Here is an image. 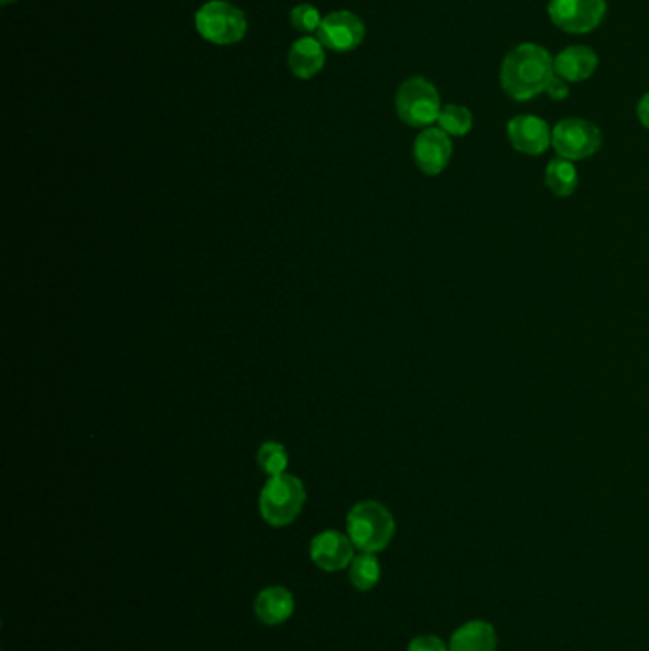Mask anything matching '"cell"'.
<instances>
[{
  "instance_id": "obj_7",
  "label": "cell",
  "mask_w": 649,
  "mask_h": 651,
  "mask_svg": "<svg viewBox=\"0 0 649 651\" xmlns=\"http://www.w3.org/2000/svg\"><path fill=\"white\" fill-rule=\"evenodd\" d=\"M606 10V0H549L547 14L564 33L586 35L601 25Z\"/></svg>"
},
{
  "instance_id": "obj_23",
  "label": "cell",
  "mask_w": 649,
  "mask_h": 651,
  "mask_svg": "<svg viewBox=\"0 0 649 651\" xmlns=\"http://www.w3.org/2000/svg\"><path fill=\"white\" fill-rule=\"evenodd\" d=\"M636 115H638V120L642 122V127L648 128L649 130V94H646V96L638 101Z\"/></svg>"
},
{
  "instance_id": "obj_16",
  "label": "cell",
  "mask_w": 649,
  "mask_h": 651,
  "mask_svg": "<svg viewBox=\"0 0 649 651\" xmlns=\"http://www.w3.org/2000/svg\"><path fill=\"white\" fill-rule=\"evenodd\" d=\"M544 183L552 195L570 196L580 185V175L572 161H565L562 156L552 159L544 172Z\"/></svg>"
},
{
  "instance_id": "obj_20",
  "label": "cell",
  "mask_w": 649,
  "mask_h": 651,
  "mask_svg": "<svg viewBox=\"0 0 649 651\" xmlns=\"http://www.w3.org/2000/svg\"><path fill=\"white\" fill-rule=\"evenodd\" d=\"M290 22L301 33H313L321 28V12L313 4H300V7L293 8Z\"/></svg>"
},
{
  "instance_id": "obj_5",
  "label": "cell",
  "mask_w": 649,
  "mask_h": 651,
  "mask_svg": "<svg viewBox=\"0 0 649 651\" xmlns=\"http://www.w3.org/2000/svg\"><path fill=\"white\" fill-rule=\"evenodd\" d=\"M439 90L423 77L408 78L397 91V112L408 127L426 128L439 120Z\"/></svg>"
},
{
  "instance_id": "obj_8",
  "label": "cell",
  "mask_w": 649,
  "mask_h": 651,
  "mask_svg": "<svg viewBox=\"0 0 649 651\" xmlns=\"http://www.w3.org/2000/svg\"><path fill=\"white\" fill-rule=\"evenodd\" d=\"M366 36V25L358 15L353 12H332L322 18L321 28L316 31V39L324 48L335 52H349L363 44Z\"/></svg>"
},
{
  "instance_id": "obj_9",
  "label": "cell",
  "mask_w": 649,
  "mask_h": 651,
  "mask_svg": "<svg viewBox=\"0 0 649 651\" xmlns=\"http://www.w3.org/2000/svg\"><path fill=\"white\" fill-rule=\"evenodd\" d=\"M355 558V545L349 535L334 530L314 535L311 541V561L324 572H342Z\"/></svg>"
},
{
  "instance_id": "obj_13",
  "label": "cell",
  "mask_w": 649,
  "mask_h": 651,
  "mask_svg": "<svg viewBox=\"0 0 649 651\" xmlns=\"http://www.w3.org/2000/svg\"><path fill=\"white\" fill-rule=\"evenodd\" d=\"M598 69V56L588 46H570L554 57V73L565 83H583Z\"/></svg>"
},
{
  "instance_id": "obj_19",
  "label": "cell",
  "mask_w": 649,
  "mask_h": 651,
  "mask_svg": "<svg viewBox=\"0 0 649 651\" xmlns=\"http://www.w3.org/2000/svg\"><path fill=\"white\" fill-rule=\"evenodd\" d=\"M259 467L269 477L284 475L288 467V452L279 442H266L258 452Z\"/></svg>"
},
{
  "instance_id": "obj_15",
  "label": "cell",
  "mask_w": 649,
  "mask_h": 651,
  "mask_svg": "<svg viewBox=\"0 0 649 651\" xmlns=\"http://www.w3.org/2000/svg\"><path fill=\"white\" fill-rule=\"evenodd\" d=\"M450 651H497L494 625L482 619L461 625L450 638Z\"/></svg>"
},
{
  "instance_id": "obj_2",
  "label": "cell",
  "mask_w": 649,
  "mask_h": 651,
  "mask_svg": "<svg viewBox=\"0 0 649 651\" xmlns=\"http://www.w3.org/2000/svg\"><path fill=\"white\" fill-rule=\"evenodd\" d=\"M397 532V524L387 507L376 501H363L350 509L347 535L360 553H381Z\"/></svg>"
},
{
  "instance_id": "obj_11",
  "label": "cell",
  "mask_w": 649,
  "mask_h": 651,
  "mask_svg": "<svg viewBox=\"0 0 649 651\" xmlns=\"http://www.w3.org/2000/svg\"><path fill=\"white\" fill-rule=\"evenodd\" d=\"M454 145L444 130L440 128H426L419 133L413 143V156L419 170L426 175H439L446 170L452 161Z\"/></svg>"
},
{
  "instance_id": "obj_12",
  "label": "cell",
  "mask_w": 649,
  "mask_h": 651,
  "mask_svg": "<svg viewBox=\"0 0 649 651\" xmlns=\"http://www.w3.org/2000/svg\"><path fill=\"white\" fill-rule=\"evenodd\" d=\"M293 609H295V600L292 593L284 587L263 588L253 600V614L258 617L259 623L266 627L286 623L293 616Z\"/></svg>"
},
{
  "instance_id": "obj_18",
  "label": "cell",
  "mask_w": 649,
  "mask_h": 651,
  "mask_svg": "<svg viewBox=\"0 0 649 651\" xmlns=\"http://www.w3.org/2000/svg\"><path fill=\"white\" fill-rule=\"evenodd\" d=\"M436 122L440 130H444L447 135L463 138L473 130V112L468 111L467 107L452 104V106L442 107Z\"/></svg>"
},
{
  "instance_id": "obj_24",
  "label": "cell",
  "mask_w": 649,
  "mask_h": 651,
  "mask_svg": "<svg viewBox=\"0 0 649 651\" xmlns=\"http://www.w3.org/2000/svg\"><path fill=\"white\" fill-rule=\"evenodd\" d=\"M12 2H15V0H2V4H4V7H7V4H12Z\"/></svg>"
},
{
  "instance_id": "obj_4",
  "label": "cell",
  "mask_w": 649,
  "mask_h": 651,
  "mask_svg": "<svg viewBox=\"0 0 649 651\" xmlns=\"http://www.w3.org/2000/svg\"><path fill=\"white\" fill-rule=\"evenodd\" d=\"M195 25L203 39L217 46L240 43L248 29L245 12L225 0L206 2L196 12Z\"/></svg>"
},
{
  "instance_id": "obj_1",
  "label": "cell",
  "mask_w": 649,
  "mask_h": 651,
  "mask_svg": "<svg viewBox=\"0 0 649 651\" xmlns=\"http://www.w3.org/2000/svg\"><path fill=\"white\" fill-rule=\"evenodd\" d=\"M554 57L536 43L518 44L501 64L502 90L517 101H528L547 90L554 77Z\"/></svg>"
},
{
  "instance_id": "obj_10",
  "label": "cell",
  "mask_w": 649,
  "mask_h": 651,
  "mask_svg": "<svg viewBox=\"0 0 649 651\" xmlns=\"http://www.w3.org/2000/svg\"><path fill=\"white\" fill-rule=\"evenodd\" d=\"M507 138L518 153L538 156L552 148V130L536 115H518L507 124Z\"/></svg>"
},
{
  "instance_id": "obj_17",
  "label": "cell",
  "mask_w": 649,
  "mask_h": 651,
  "mask_svg": "<svg viewBox=\"0 0 649 651\" xmlns=\"http://www.w3.org/2000/svg\"><path fill=\"white\" fill-rule=\"evenodd\" d=\"M381 579V566L376 554L360 553L353 558L349 566V582L356 590L368 593Z\"/></svg>"
},
{
  "instance_id": "obj_3",
  "label": "cell",
  "mask_w": 649,
  "mask_h": 651,
  "mask_svg": "<svg viewBox=\"0 0 649 651\" xmlns=\"http://www.w3.org/2000/svg\"><path fill=\"white\" fill-rule=\"evenodd\" d=\"M307 493L300 478L293 475H279L269 478L259 496V512L267 524L284 528L300 517Z\"/></svg>"
},
{
  "instance_id": "obj_22",
  "label": "cell",
  "mask_w": 649,
  "mask_h": 651,
  "mask_svg": "<svg viewBox=\"0 0 649 651\" xmlns=\"http://www.w3.org/2000/svg\"><path fill=\"white\" fill-rule=\"evenodd\" d=\"M567 85H570V83H565L564 78H560L559 75H554L551 83H549V86H547L544 94H547L549 98L560 101V99H565L567 96H570V86Z\"/></svg>"
},
{
  "instance_id": "obj_6",
  "label": "cell",
  "mask_w": 649,
  "mask_h": 651,
  "mask_svg": "<svg viewBox=\"0 0 649 651\" xmlns=\"http://www.w3.org/2000/svg\"><path fill=\"white\" fill-rule=\"evenodd\" d=\"M552 148L565 161H585L601 151V128L585 119L560 120L552 128Z\"/></svg>"
},
{
  "instance_id": "obj_14",
  "label": "cell",
  "mask_w": 649,
  "mask_h": 651,
  "mask_svg": "<svg viewBox=\"0 0 649 651\" xmlns=\"http://www.w3.org/2000/svg\"><path fill=\"white\" fill-rule=\"evenodd\" d=\"M324 64H326L324 46H322L318 39H313V36L300 39L298 43L293 44L290 54H288L290 70L301 80H307V78L318 75Z\"/></svg>"
},
{
  "instance_id": "obj_21",
  "label": "cell",
  "mask_w": 649,
  "mask_h": 651,
  "mask_svg": "<svg viewBox=\"0 0 649 651\" xmlns=\"http://www.w3.org/2000/svg\"><path fill=\"white\" fill-rule=\"evenodd\" d=\"M408 651H450V644L434 634H421L412 638V642L408 644Z\"/></svg>"
}]
</instances>
